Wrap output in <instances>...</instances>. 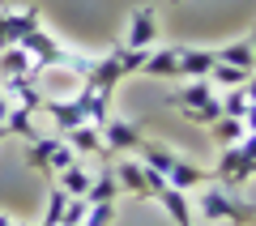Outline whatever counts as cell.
Instances as JSON below:
<instances>
[{
	"mask_svg": "<svg viewBox=\"0 0 256 226\" xmlns=\"http://www.w3.org/2000/svg\"><path fill=\"white\" fill-rule=\"evenodd\" d=\"M137 162L150 166V171H158V175H162V184H171V188H180V192H192V188H201V184L214 180L205 166H196V162H188V158L171 154V150L158 145V141H141L137 145Z\"/></svg>",
	"mask_w": 256,
	"mask_h": 226,
	"instance_id": "cell-1",
	"label": "cell"
},
{
	"mask_svg": "<svg viewBox=\"0 0 256 226\" xmlns=\"http://www.w3.org/2000/svg\"><path fill=\"white\" fill-rule=\"evenodd\" d=\"M166 102H171L188 124H205V128L222 116V98H218V90L210 86V77H196V82L171 90V94H166Z\"/></svg>",
	"mask_w": 256,
	"mask_h": 226,
	"instance_id": "cell-2",
	"label": "cell"
},
{
	"mask_svg": "<svg viewBox=\"0 0 256 226\" xmlns=\"http://www.w3.org/2000/svg\"><path fill=\"white\" fill-rule=\"evenodd\" d=\"M192 214L196 218H205L210 226H239V222H248V200L239 196L235 188H222V184H210V188L201 192V196L192 200Z\"/></svg>",
	"mask_w": 256,
	"mask_h": 226,
	"instance_id": "cell-3",
	"label": "cell"
},
{
	"mask_svg": "<svg viewBox=\"0 0 256 226\" xmlns=\"http://www.w3.org/2000/svg\"><path fill=\"white\" fill-rule=\"evenodd\" d=\"M77 162V154H73V145L64 141L60 132H52V136H38V141H30V150H26V166L30 171H38V175H60L64 166H73Z\"/></svg>",
	"mask_w": 256,
	"mask_h": 226,
	"instance_id": "cell-4",
	"label": "cell"
},
{
	"mask_svg": "<svg viewBox=\"0 0 256 226\" xmlns=\"http://www.w3.org/2000/svg\"><path fill=\"white\" fill-rule=\"evenodd\" d=\"M154 38H158V13H154V4L132 9L128 30H124V38H120V47H128V52H154Z\"/></svg>",
	"mask_w": 256,
	"mask_h": 226,
	"instance_id": "cell-5",
	"label": "cell"
},
{
	"mask_svg": "<svg viewBox=\"0 0 256 226\" xmlns=\"http://www.w3.org/2000/svg\"><path fill=\"white\" fill-rule=\"evenodd\" d=\"M9 82H38V64L22 43L0 52V86H9Z\"/></svg>",
	"mask_w": 256,
	"mask_h": 226,
	"instance_id": "cell-6",
	"label": "cell"
},
{
	"mask_svg": "<svg viewBox=\"0 0 256 226\" xmlns=\"http://www.w3.org/2000/svg\"><path fill=\"white\" fill-rule=\"evenodd\" d=\"M60 136L73 145L77 158H86V154H90V158H111L107 145H102V128L98 124H73V128H64Z\"/></svg>",
	"mask_w": 256,
	"mask_h": 226,
	"instance_id": "cell-7",
	"label": "cell"
},
{
	"mask_svg": "<svg viewBox=\"0 0 256 226\" xmlns=\"http://www.w3.org/2000/svg\"><path fill=\"white\" fill-rule=\"evenodd\" d=\"M218 64V52L214 47H180L175 52V72L196 82V77H210V68Z\"/></svg>",
	"mask_w": 256,
	"mask_h": 226,
	"instance_id": "cell-8",
	"label": "cell"
},
{
	"mask_svg": "<svg viewBox=\"0 0 256 226\" xmlns=\"http://www.w3.org/2000/svg\"><path fill=\"white\" fill-rule=\"evenodd\" d=\"M98 128H102V145H107V154H120V150H132V154H137V145L146 141L141 128L128 124V120H102Z\"/></svg>",
	"mask_w": 256,
	"mask_h": 226,
	"instance_id": "cell-9",
	"label": "cell"
},
{
	"mask_svg": "<svg viewBox=\"0 0 256 226\" xmlns=\"http://www.w3.org/2000/svg\"><path fill=\"white\" fill-rule=\"evenodd\" d=\"M116 171V184L124 192H132V196H150V184H146V166L137 162V158H120V166H111Z\"/></svg>",
	"mask_w": 256,
	"mask_h": 226,
	"instance_id": "cell-10",
	"label": "cell"
},
{
	"mask_svg": "<svg viewBox=\"0 0 256 226\" xmlns=\"http://www.w3.org/2000/svg\"><path fill=\"white\" fill-rule=\"evenodd\" d=\"M116 196H120L116 171H111V162H102L98 171H94V180H90V192H86V200H90V205H107V200H116Z\"/></svg>",
	"mask_w": 256,
	"mask_h": 226,
	"instance_id": "cell-11",
	"label": "cell"
},
{
	"mask_svg": "<svg viewBox=\"0 0 256 226\" xmlns=\"http://www.w3.org/2000/svg\"><path fill=\"white\" fill-rule=\"evenodd\" d=\"M90 180H94V171H86V158H77L73 166H64V171L56 175V184H60L68 196H86V192H90Z\"/></svg>",
	"mask_w": 256,
	"mask_h": 226,
	"instance_id": "cell-12",
	"label": "cell"
},
{
	"mask_svg": "<svg viewBox=\"0 0 256 226\" xmlns=\"http://www.w3.org/2000/svg\"><path fill=\"white\" fill-rule=\"evenodd\" d=\"M218 64H230V68L256 72V52H252V43H248V38H239V43L218 47Z\"/></svg>",
	"mask_w": 256,
	"mask_h": 226,
	"instance_id": "cell-13",
	"label": "cell"
},
{
	"mask_svg": "<svg viewBox=\"0 0 256 226\" xmlns=\"http://www.w3.org/2000/svg\"><path fill=\"white\" fill-rule=\"evenodd\" d=\"M244 132H248V124H244V120H230V116H218V120L210 124V136L218 141V150L239 145V141H244Z\"/></svg>",
	"mask_w": 256,
	"mask_h": 226,
	"instance_id": "cell-14",
	"label": "cell"
},
{
	"mask_svg": "<svg viewBox=\"0 0 256 226\" xmlns=\"http://www.w3.org/2000/svg\"><path fill=\"white\" fill-rule=\"evenodd\" d=\"M175 52H180V47L146 52V64H141V72H146V77H180V72H175Z\"/></svg>",
	"mask_w": 256,
	"mask_h": 226,
	"instance_id": "cell-15",
	"label": "cell"
},
{
	"mask_svg": "<svg viewBox=\"0 0 256 226\" xmlns=\"http://www.w3.org/2000/svg\"><path fill=\"white\" fill-rule=\"evenodd\" d=\"M252 72H244V68H230V64H214L210 68V86L214 90H235V86H244Z\"/></svg>",
	"mask_w": 256,
	"mask_h": 226,
	"instance_id": "cell-16",
	"label": "cell"
},
{
	"mask_svg": "<svg viewBox=\"0 0 256 226\" xmlns=\"http://www.w3.org/2000/svg\"><path fill=\"white\" fill-rule=\"evenodd\" d=\"M256 175V132H244L239 141V184H248Z\"/></svg>",
	"mask_w": 256,
	"mask_h": 226,
	"instance_id": "cell-17",
	"label": "cell"
},
{
	"mask_svg": "<svg viewBox=\"0 0 256 226\" xmlns=\"http://www.w3.org/2000/svg\"><path fill=\"white\" fill-rule=\"evenodd\" d=\"M218 98H222V116H230V120H244L248 107H252V102H248V94H244V86H235V90H222Z\"/></svg>",
	"mask_w": 256,
	"mask_h": 226,
	"instance_id": "cell-18",
	"label": "cell"
},
{
	"mask_svg": "<svg viewBox=\"0 0 256 226\" xmlns=\"http://www.w3.org/2000/svg\"><path fill=\"white\" fill-rule=\"evenodd\" d=\"M86 214H90V200H86V196H68L60 226H77V222H86Z\"/></svg>",
	"mask_w": 256,
	"mask_h": 226,
	"instance_id": "cell-19",
	"label": "cell"
},
{
	"mask_svg": "<svg viewBox=\"0 0 256 226\" xmlns=\"http://www.w3.org/2000/svg\"><path fill=\"white\" fill-rule=\"evenodd\" d=\"M9 107H13V102H9V94L0 90V124H4V120H9Z\"/></svg>",
	"mask_w": 256,
	"mask_h": 226,
	"instance_id": "cell-20",
	"label": "cell"
},
{
	"mask_svg": "<svg viewBox=\"0 0 256 226\" xmlns=\"http://www.w3.org/2000/svg\"><path fill=\"white\" fill-rule=\"evenodd\" d=\"M244 94H248V102H256V72H252V77L244 82Z\"/></svg>",
	"mask_w": 256,
	"mask_h": 226,
	"instance_id": "cell-21",
	"label": "cell"
},
{
	"mask_svg": "<svg viewBox=\"0 0 256 226\" xmlns=\"http://www.w3.org/2000/svg\"><path fill=\"white\" fill-rule=\"evenodd\" d=\"M244 124H248V132H256V102L248 107V116H244Z\"/></svg>",
	"mask_w": 256,
	"mask_h": 226,
	"instance_id": "cell-22",
	"label": "cell"
},
{
	"mask_svg": "<svg viewBox=\"0 0 256 226\" xmlns=\"http://www.w3.org/2000/svg\"><path fill=\"white\" fill-rule=\"evenodd\" d=\"M248 43H252V52H256V30H252V34H248Z\"/></svg>",
	"mask_w": 256,
	"mask_h": 226,
	"instance_id": "cell-23",
	"label": "cell"
},
{
	"mask_svg": "<svg viewBox=\"0 0 256 226\" xmlns=\"http://www.w3.org/2000/svg\"><path fill=\"white\" fill-rule=\"evenodd\" d=\"M4 136H9V128H4V124H0V141H4Z\"/></svg>",
	"mask_w": 256,
	"mask_h": 226,
	"instance_id": "cell-24",
	"label": "cell"
},
{
	"mask_svg": "<svg viewBox=\"0 0 256 226\" xmlns=\"http://www.w3.org/2000/svg\"><path fill=\"white\" fill-rule=\"evenodd\" d=\"M38 226H43V222H38Z\"/></svg>",
	"mask_w": 256,
	"mask_h": 226,
	"instance_id": "cell-25",
	"label": "cell"
}]
</instances>
